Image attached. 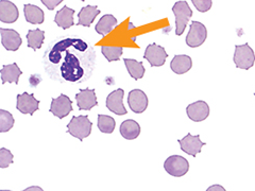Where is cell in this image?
<instances>
[{
    "mask_svg": "<svg viewBox=\"0 0 255 191\" xmlns=\"http://www.w3.org/2000/svg\"><path fill=\"white\" fill-rule=\"evenodd\" d=\"M60 70L63 79L69 82H77L84 76V69L81 67L79 59L70 52L66 53Z\"/></svg>",
    "mask_w": 255,
    "mask_h": 191,
    "instance_id": "obj_1",
    "label": "cell"
},
{
    "mask_svg": "<svg viewBox=\"0 0 255 191\" xmlns=\"http://www.w3.org/2000/svg\"><path fill=\"white\" fill-rule=\"evenodd\" d=\"M92 126L93 123L90 121L89 116H75L67 124V133L82 141L91 135Z\"/></svg>",
    "mask_w": 255,
    "mask_h": 191,
    "instance_id": "obj_2",
    "label": "cell"
},
{
    "mask_svg": "<svg viewBox=\"0 0 255 191\" xmlns=\"http://www.w3.org/2000/svg\"><path fill=\"white\" fill-rule=\"evenodd\" d=\"M172 12L175 16V28H177L175 29V34L180 36L184 33L187 22L193 16V11H191L188 3L182 0V1L174 3L172 6Z\"/></svg>",
    "mask_w": 255,
    "mask_h": 191,
    "instance_id": "obj_3",
    "label": "cell"
},
{
    "mask_svg": "<svg viewBox=\"0 0 255 191\" xmlns=\"http://www.w3.org/2000/svg\"><path fill=\"white\" fill-rule=\"evenodd\" d=\"M234 63L239 69L248 70L253 67L255 63V54L249 44L235 46Z\"/></svg>",
    "mask_w": 255,
    "mask_h": 191,
    "instance_id": "obj_4",
    "label": "cell"
},
{
    "mask_svg": "<svg viewBox=\"0 0 255 191\" xmlns=\"http://www.w3.org/2000/svg\"><path fill=\"white\" fill-rule=\"evenodd\" d=\"M165 171L174 178H181L189 170V163L181 155H171L164 163Z\"/></svg>",
    "mask_w": 255,
    "mask_h": 191,
    "instance_id": "obj_5",
    "label": "cell"
},
{
    "mask_svg": "<svg viewBox=\"0 0 255 191\" xmlns=\"http://www.w3.org/2000/svg\"><path fill=\"white\" fill-rule=\"evenodd\" d=\"M207 37V30L203 23L199 21H193L190 25V29L186 36V44L190 48L200 47Z\"/></svg>",
    "mask_w": 255,
    "mask_h": 191,
    "instance_id": "obj_6",
    "label": "cell"
},
{
    "mask_svg": "<svg viewBox=\"0 0 255 191\" xmlns=\"http://www.w3.org/2000/svg\"><path fill=\"white\" fill-rule=\"evenodd\" d=\"M145 58L151 66L153 67H161L163 66L166 59L168 58V53H166L165 48L158 46L156 44H150L146 48V51L143 53Z\"/></svg>",
    "mask_w": 255,
    "mask_h": 191,
    "instance_id": "obj_7",
    "label": "cell"
},
{
    "mask_svg": "<svg viewBox=\"0 0 255 191\" xmlns=\"http://www.w3.org/2000/svg\"><path fill=\"white\" fill-rule=\"evenodd\" d=\"M50 113L60 119L65 118L73 111V102L66 95H60L58 98H53L50 104Z\"/></svg>",
    "mask_w": 255,
    "mask_h": 191,
    "instance_id": "obj_8",
    "label": "cell"
},
{
    "mask_svg": "<svg viewBox=\"0 0 255 191\" xmlns=\"http://www.w3.org/2000/svg\"><path fill=\"white\" fill-rule=\"evenodd\" d=\"M16 108L21 114L33 115L34 111L38 110L39 108V101L34 98L33 95L23 93L21 95H17V98H16Z\"/></svg>",
    "mask_w": 255,
    "mask_h": 191,
    "instance_id": "obj_9",
    "label": "cell"
},
{
    "mask_svg": "<svg viewBox=\"0 0 255 191\" xmlns=\"http://www.w3.org/2000/svg\"><path fill=\"white\" fill-rule=\"evenodd\" d=\"M178 141L180 143L181 150L183 151V152H185L188 155H191L194 157L197 154L200 153L202 150V147L205 146V142L200 140V136H199V135L193 136L190 133H188L184 138H182Z\"/></svg>",
    "mask_w": 255,
    "mask_h": 191,
    "instance_id": "obj_10",
    "label": "cell"
},
{
    "mask_svg": "<svg viewBox=\"0 0 255 191\" xmlns=\"http://www.w3.org/2000/svg\"><path fill=\"white\" fill-rule=\"evenodd\" d=\"M128 104H129L133 113L141 114L148 107L147 95L140 90H133L128 96Z\"/></svg>",
    "mask_w": 255,
    "mask_h": 191,
    "instance_id": "obj_11",
    "label": "cell"
},
{
    "mask_svg": "<svg viewBox=\"0 0 255 191\" xmlns=\"http://www.w3.org/2000/svg\"><path fill=\"white\" fill-rule=\"evenodd\" d=\"M186 113L190 120L201 122L209 117L210 106L205 101H196L186 107Z\"/></svg>",
    "mask_w": 255,
    "mask_h": 191,
    "instance_id": "obj_12",
    "label": "cell"
},
{
    "mask_svg": "<svg viewBox=\"0 0 255 191\" xmlns=\"http://www.w3.org/2000/svg\"><path fill=\"white\" fill-rule=\"evenodd\" d=\"M124 96L125 92L122 89H118L112 92L107 98V107L116 115L124 116L127 114V109L124 105Z\"/></svg>",
    "mask_w": 255,
    "mask_h": 191,
    "instance_id": "obj_13",
    "label": "cell"
},
{
    "mask_svg": "<svg viewBox=\"0 0 255 191\" xmlns=\"http://www.w3.org/2000/svg\"><path fill=\"white\" fill-rule=\"evenodd\" d=\"M1 44L9 51H17L22 43V39L17 31L13 29H0Z\"/></svg>",
    "mask_w": 255,
    "mask_h": 191,
    "instance_id": "obj_14",
    "label": "cell"
},
{
    "mask_svg": "<svg viewBox=\"0 0 255 191\" xmlns=\"http://www.w3.org/2000/svg\"><path fill=\"white\" fill-rule=\"evenodd\" d=\"M76 100L80 110H91L93 107L98 105L95 90L91 89L80 90V92L76 95Z\"/></svg>",
    "mask_w": 255,
    "mask_h": 191,
    "instance_id": "obj_15",
    "label": "cell"
},
{
    "mask_svg": "<svg viewBox=\"0 0 255 191\" xmlns=\"http://www.w3.org/2000/svg\"><path fill=\"white\" fill-rule=\"evenodd\" d=\"M18 17L17 6L9 0H0V20L4 23H13Z\"/></svg>",
    "mask_w": 255,
    "mask_h": 191,
    "instance_id": "obj_16",
    "label": "cell"
},
{
    "mask_svg": "<svg viewBox=\"0 0 255 191\" xmlns=\"http://www.w3.org/2000/svg\"><path fill=\"white\" fill-rule=\"evenodd\" d=\"M78 41L79 38H65L55 44L51 51L49 52V61L53 64L60 63V60L62 58V52L66 51L67 48L69 47H74L78 43Z\"/></svg>",
    "mask_w": 255,
    "mask_h": 191,
    "instance_id": "obj_17",
    "label": "cell"
},
{
    "mask_svg": "<svg viewBox=\"0 0 255 191\" xmlns=\"http://www.w3.org/2000/svg\"><path fill=\"white\" fill-rule=\"evenodd\" d=\"M74 15H75V10L70 9V7L65 5L63 6L60 11H58L57 15H55L54 17V22L57 23L60 28L66 30L75 25Z\"/></svg>",
    "mask_w": 255,
    "mask_h": 191,
    "instance_id": "obj_18",
    "label": "cell"
},
{
    "mask_svg": "<svg viewBox=\"0 0 255 191\" xmlns=\"http://www.w3.org/2000/svg\"><path fill=\"white\" fill-rule=\"evenodd\" d=\"M100 14V11L96 5H86L83 6L81 11L79 12L78 17L79 21L77 22L78 26H84V27H91L95 18Z\"/></svg>",
    "mask_w": 255,
    "mask_h": 191,
    "instance_id": "obj_19",
    "label": "cell"
},
{
    "mask_svg": "<svg viewBox=\"0 0 255 191\" xmlns=\"http://www.w3.org/2000/svg\"><path fill=\"white\" fill-rule=\"evenodd\" d=\"M191 66H193V61H191L190 57L185 54L175 55L170 63L171 70L177 75L186 74L190 70Z\"/></svg>",
    "mask_w": 255,
    "mask_h": 191,
    "instance_id": "obj_20",
    "label": "cell"
},
{
    "mask_svg": "<svg viewBox=\"0 0 255 191\" xmlns=\"http://www.w3.org/2000/svg\"><path fill=\"white\" fill-rule=\"evenodd\" d=\"M21 75H22V71L20 70V68L16 63L9 64V65H4L1 69L2 84H5V83L18 84L19 77Z\"/></svg>",
    "mask_w": 255,
    "mask_h": 191,
    "instance_id": "obj_21",
    "label": "cell"
},
{
    "mask_svg": "<svg viewBox=\"0 0 255 191\" xmlns=\"http://www.w3.org/2000/svg\"><path fill=\"white\" fill-rule=\"evenodd\" d=\"M140 134V125L133 119L125 120L121 125V135L127 140L136 139Z\"/></svg>",
    "mask_w": 255,
    "mask_h": 191,
    "instance_id": "obj_22",
    "label": "cell"
},
{
    "mask_svg": "<svg viewBox=\"0 0 255 191\" xmlns=\"http://www.w3.org/2000/svg\"><path fill=\"white\" fill-rule=\"evenodd\" d=\"M23 13H25L26 20L29 23H33V25H41L45 20V14L44 11L38 7L37 5L33 4H25L23 6Z\"/></svg>",
    "mask_w": 255,
    "mask_h": 191,
    "instance_id": "obj_23",
    "label": "cell"
},
{
    "mask_svg": "<svg viewBox=\"0 0 255 191\" xmlns=\"http://www.w3.org/2000/svg\"><path fill=\"white\" fill-rule=\"evenodd\" d=\"M116 25H117V19L114 17V16L111 14H106L102 16L97 25H96L95 30L98 34L106 36L114 29V27H116Z\"/></svg>",
    "mask_w": 255,
    "mask_h": 191,
    "instance_id": "obj_24",
    "label": "cell"
},
{
    "mask_svg": "<svg viewBox=\"0 0 255 191\" xmlns=\"http://www.w3.org/2000/svg\"><path fill=\"white\" fill-rule=\"evenodd\" d=\"M125 65L127 67L128 73L134 79V80H139L145 75V67L142 65V62H138L133 59H124Z\"/></svg>",
    "mask_w": 255,
    "mask_h": 191,
    "instance_id": "obj_25",
    "label": "cell"
},
{
    "mask_svg": "<svg viewBox=\"0 0 255 191\" xmlns=\"http://www.w3.org/2000/svg\"><path fill=\"white\" fill-rule=\"evenodd\" d=\"M28 47L32 48L33 50H37L42 47L45 39V32L41 29L29 30L27 34Z\"/></svg>",
    "mask_w": 255,
    "mask_h": 191,
    "instance_id": "obj_26",
    "label": "cell"
},
{
    "mask_svg": "<svg viewBox=\"0 0 255 191\" xmlns=\"http://www.w3.org/2000/svg\"><path fill=\"white\" fill-rule=\"evenodd\" d=\"M101 52L109 62H115L121 59L124 53L123 46H102Z\"/></svg>",
    "mask_w": 255,
    "mask_h": 191,
    "instance_id": "obj_27",
    "label": "cell"
},
{
    "mask_svg": "<svg viewBox=\"0 0 255 191\" xmlns=\"http://www.w3.org/2000/svg\"><path fill=\"white\" fill-rule=\"evenodd\" d=\"M98 129L100 132L111 134L113 133L116 126L115 119L108 115H98Z\"/></svg>",
    "mask_w": 255,
    "mask_h": 191,
    "instance_id": "obj_28",
    "label": "cell"
},
{
    "mask_svg": "<svg viewBox=\"0 0 255 191\" xmlns=\"http://www.w3.org/2000/svg\"><path fill=\"white\" fill-rule=\"evenodd\" d=\"M14 117L10 111L0 109V133L9 132L14 125Z\"/></svg>",
    "mask_w": 255,
    "mask_h": 191,
    "instance_id": "obj_29",
    "label": "cell"
},
{
    "mask_svg": "<svg viewBox=\"0 0 255 191\" xmlns=\"http://www.w3.org/2000/svg\"><path fill=\"white\" fill-rule=\"evenodd\" d=\"M13 164V154L10 150L5 148L0 149V168H7Z\"/></svg>",
    "mask_w": 255,
    "mask_h": 191,
    "instance_id": "obj_30",
    "label": "cell"
},
{
    "mask_svg": "<svg viewBox=\"0 0 255 191\" xmlns=\"http://www.w3.org/2000/svg\"><path fill=\"white\" fill-rule=\"evenodd\" d=\"M193 1L194 5L196 6V9L201 12V13H205L207 11L211 10L212 7V0H191Z\"/></svg>",
    "mask_w": 255,
    "mask_h": 191,
    "instance_id": "obj_31",
    "label": "cell"
},
{
    "mask_svg": "<svg viewBox=\"0 0 255 191\" xmlns=\"http://www.w3.org/2000/svg\"><path fill=\"white\" fill-rule=\"evenodd\" d=\"M42 3L47 7L48 10H54L64 0H41Z\"/></svg>",
    "mask_w": 255,
    "mask_h": 191,
    "instance_id": "obj_32",
    "label": "cell"
},
{
    "mask_svg": "<svg viewBox=\"0 0 255 191\" xmlns=\"http://www.w3.org/2000/svg\"><path fill=\"white\" fill-rule=\"evenodd\" d=\"M41 76H38V75H32L31 77H30V84H31V86H33V87H36L37 86V84L41 82Z\"/></svg>",
    "mask_w": 255,
    "mask_h": 191,
    "instance_id": "obj_33",
    "label": "cell"
},
{
    "mask_svg": "<svg viewBox=\"0 0 255 191\" xmlns=\"http://www.w3.org/2000/svg\"><path fill=\"white\" fill-rule=\"evenodd\" d=\"M206 191H227L221 185H213L206 189Z\"/></svg>",
    "mask_w": 255,
    "mask_h": 191,
    "instance_id": "obj_34",
    "label": "cell"
},
{
    "mask_svg": "<svg viewBox=\"0 0 255 191\" xmlns=\"http://www.w3.org/2000/svg\"><path fill=\"white\" fill-rule=\"evenodd\" d=\"M21 191H44V190L41 187H38V186H31V187H28V188L23 189Z\"/></svg>",
    "mask_w": 255,
    "mask_h": 191,
    "instance_id": "obj_35",
    "label": "cell"
},
{
    "mask_svg": "<svg viewBox=\"0 0 255 191\" xmlns=\"http://www.w3.org/2000/svg\"><path fill=\"white\" fill-rule=\"evenodd\" d=\"M0 191H11V190H3V189H2V190H0Z\"/></svg>",
    "mask_w": 255,
    "mask_h": 191,
    "instance_id": "obj_36",
    "label": "cell"
},
{
    "mask_svg": "<svg viewBox=\"0 0 255 191\" xmlns=\"http://www.w3.org/2000/svg\"><path fill=\"white\" fill-rule=\"evenodd\" d=\"M81 1H85V0H81Z\"/></svg>",
    "mask_w": 255,
    "mask_h": 191,
    "instance_id": "obj_37",
    "label": "cell"
},
{
    "mask_svg": "<svg viewBox=\"0 0 255 191\" xmlns=\"http://www.w3.org/2000/svg\"><path fill=\"white\" fill-rule=\"evenodd\" d=\"M254 96H255V95H254Z\"/></svg>",
    "mask_w": 255,
    "mask_h": 191,
    "instance_id": "obj_38",
    "label": "cell"
}]
</instances>
